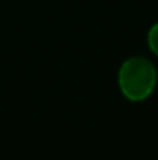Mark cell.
<instances>
[{
  "label": "cell",
  "mask_w": 158,
  "mask_h": 160,
  "mask_svg": "<svg viewBox=\"0 0 158 160\" xmlns=\"http://www.w3.org/2000/svg\"><path fill=\"white\" fill-rule=\"evenodd\" d=\"M157 86V68L143 56L127 58L118 70V87L124 98L133 103L149 98Z\"/></svg>",
  "instance_id": "6da1fadb"
},
{
  "label": "cell",
  "mask_w": 158,
  "mask_h": 160,
  "mask_svg": "<svg viewBox=\"0 0 158 160\" xmlns=\"http://www.w3.org/2000/svg\"><path fill=\"white\" fill-rule=\"evenodd\" d=\"M147 45H149V50L158 58V22L154 23V25L149 28V33H147Z\"/></svg>",
  "instance_id": "7a4b0ae2"
}]
</instances>
